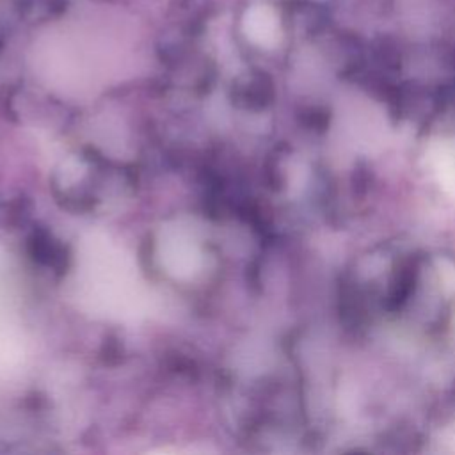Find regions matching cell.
Instances as JSON below:
<instances>
[{
	"label": "cell",
	"mask_w": 455,
	"mask_h": 455,
	"mask_svg": "<svg viewBox=\"0 0 455 455\" xmlns=\"http://www.w3.org/2000/svg\"><path fill=\"white\" fill-rule=\"evenodd\" d=\"M75 297L87 313L116 322H137L149 311V293L135 261L101 233L80 243Z\"/></svg>",
	"instance_id": "obj_1"
},
{
	"label": "cell",
	"mask_w": 455,
	"mask_h": 455,
	"mask_svg": "<svg viewBox=\"0 0 455 455\" xmlns=\"http://www.w3.org/2000/svg\"><path fill=\"white\" fill-rule=\"evenodd\" d=\"M158 261L174 279H192L203 268V252L192 235L174 224L162 228L156 242Z\"/></svg>",
	"instance_id": "obj_2"
},
{
	"label": "cell",
	"mask_w": 455,
	"mask_h": 455,
	"mask_svg": "<svg viewBox=\"0 0 455 455\" xmlns=\"http://www.w3.org/2000/svg\"><path fill=\"white\" fill-rule=\"evenodd\" d=\"M245 36L258 46L272 48L277 44L281 28H279V18L275 11L270 5H252L245 11L243 21H242Z\"/></svg>",
	"instance_id": "obj_3"
}]
</instances>
